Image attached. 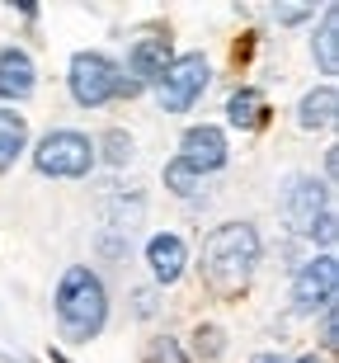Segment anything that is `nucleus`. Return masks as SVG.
Listing matches in <instances>:
<instances>
[{
  "instance_id": "1",
  "label": "nucleus",
  "mask_w": 339,
  "mask_h": 363,
  "mask_svg": "<svg viewBox=\"0 0 339 363\" xmlns=\"http://www.w3.org/2000/svg\"><path fill=\"white\" fill-rule=\"evenodd\" d=\"M259 264H264V236L255 222H222L203 236L198 274L212 297H241Z\"/></svg>"
},
{
  "instance_id": "2",
  "label": "nucleus",
  "mask_w": 339,
  "mask_h": 363,
  "mask_svg": "<svg viewBox=\"0 0 339 363\" xmlns=\"http://www.w3.org/2000/svg\"><path fill=\"white\" fill-rule=\"evenodd\" d=\"M52 316L67 345H90L109 325V283L90 264H67L52 293Z\"/></svg>"
},
{
  "instance_id": "3",
  "label": "nucleus",
  "mask_w": 339,
  "mask_h": 363,
  "mask_svg": "<svg viewBox=\"0 0 339 363\" xmlns=\"http://www.w3.org/2000/svg\"><path fill=\"white\" fill-rule=\"evenodd\" d=\"M95 165V137L81 128H52L33 147V170L42 179H90Z\"/></svg>"
},
{
  "instance_id": "4",
  "label": "nucleus",
  "mask_w": 339,
  "mask_h": 363,
  "mask_svg": "<svg viewBox=\"0 0 339 363\" xmlns=\"http://www.w3.org/2000/svg\"><path fill=\"white\" fill-rule=\"evenodd\" d=\"M330 184L326 179L306 175V170H292V175L278 184V217H283L287 236L297 241H311V231L321 227V217H330Z\"/></svg>"
},
{
  "instance_id": "5",
  "label": "nucleus",
  "mask_w": 339,
  "mask_h": 363,
  "mask_svg": "<svg viewBox=\"0 0 339 363\" xmlns=\"http://www.w3.org/2000/svg\"><path fill=\"white\" fill-rule=\"evenodd\" d=\"M175 62L170 28H151L142 38L127 43V57L118 62V99H142L151 85L161 81V71Z\"/></svg>"
},
{
  "instance_id": "6",
  "label": "nucleus",
  "mask_w": 339,
  "mask_h": 363,
  "mask_svg": "<svg viewBox=\"0 0 339 363\" xmlns=\"http://www.w3.org/2000/svg\"><path fill=\"white\" fill-rule=\"evenodd\" d=\"M67 90L81 108H104L118 99V57L104 48H81L67 62Z\"/></svg>"
},
{
  "instance_id": "7",
  "label": "nucleus",
  "mask_w": 339,
  "mask_h": 363,
  "mask_svg": "<svg viewBox=\"0 0 339 363\" xmlns=\"http://www.w3.org/2000/svg\"><path fill=\"white\" fill-rule=\"evenodd\" d=\"M212 85V62L203 52H175V62L161 71V81L151 85L161 113H189Z\"/></svg>"
},
{
  "instance_id": "8",
  "label": "nucleus",
  "mask_w": 339,
  "mask_h": 363,
  "mask_svg": "<svg viewBox=\"0 0 339 363\" xmlns=\"http://www.w3.org/2000/svg\"><path fill=\"white\" fill-rule=\"evenodd\" d=\"M335 297H339V259L330 250L292 264V293H287L292 316H316V311L335 307Z\"/></svg>"
},
{
  "instance_id": "9",
  "label": "nucleus",
  "mask_w": 339,
  "mask_h": 363,
  "mask_svg": "<svg viewBox=\"0 0 339 363\" xmlns=\"http://www.w3.org/2000/svg\"><path fill=\"white\" fill-rule=\"evenodd\" d=\"M175 161H184L198 179L222 175L226 161H231V142H226V133H222L217 123H189V128L179 133V156Z\"/></svg>"
},
{
  "instance_id": "10",
  "label": "nucleus",
  "mask_w": 339,
  "mask_h": 363,
  "mask_svg": "<svg viewBox=\"0 0 339 363\" xmlns=\"http://www.w3.org/2000/svg\"><path fill=\"white\" fill-rule=\"evenodd\" d=\"M146 269L156 288H175L189 274V241L179 231H156L146 241Z\"/></svg>"
},
{
  "instance_id": "11",
  "label": "nucleus",
  "mask_w": 339,
  "mask_h": 363,
  "mask_svg": "<svg viewBox=\"0 0 339 363\" xmlns=\"http://www.w3.org/2000/svg\"><path fill=\"white\" fill-rule=\"evenodd\" d=\"M33 90H38V67H33V57H28L24 48L5 43V48H0V99H5V104H24Z\"/></svg>"
},
{
  "instance_id": "12",
  "label": "nucleus",
  "mask_w": 339,
  "mask_h": 363,
  "mask_svg": "<svg viewBox=\"0 0 339 363\" xmlns=\"http://www.w3.org/2000/svg\"><path fill=\"white\" fill-rule=\"evenodd\" d=\"M269 99H264V90L259 85H236V90L226 94V123L236 128V133H259V128H269Z\"/></svg>"
},
{
  "instance_id": "13",
  "label": "nucleus",
  "mask_w": 339,
  "mask_h": 363,
  "mask_svg": "<svg viewBox=\"0 0 339 363\" xmlns=\"http://www.w3.org/2000/svg\"><path fill=\"white\" fill-rule=\"evenodd\" d=\"M335 113H339V90H335V81H326V85L301 94L292 118H297L301 133H330L335 128Z\"/></svg>"
},
{
  "instance_id": "14",
  "label": "nucleus",
  "mask_w": 339,
  "mask_h": 363,
  "mask_svg": "<svg viewBox=\"0 0 339 363\" xmlns=\"http://www.w3.org/2000/svg\"><path fill=\"white\" fill-rule=\"evenodd\" d=\"M311 57H316V67H321V76H335L339 71V5L321 10V28H316V38H311Z\"/></svg>"
},
{
  "instance_id": "15",
  "label": "nucleus",
  "mask_w": 339,
  "mask_h": 363,
  "mask_svg": "<svg viewBox=\"0 0 339 363\" xmlns=\"http://www.w3.org/2000/svg\"><path fill=\"white\" fill-rule=\"evenodd\" d=\"M28 151V118L14 108H0V175Z\"/></svg>"
},
{
  "instance_id": "16",
  "label": "nucleus",
  "mask_w": 339,
  "mask_h": 363,
  "mask_svg": "<svg viewBox=\"0 0 339 363\" xmlns=\"http://www.w3.org/2000/svg\"><path fill=\"white\" fill-rule=\"evenodd\" d=\"M132 156H137L132 133H122V128H104V133L95 137V161H99V165H113V170H122Z\"/></svg>"
},
{
  "instance_id": "17",
  "label": "nucleus",
  "mask_w": 339,
  "mask_h": 363,
  "mask_svg": "<svg viewBox=\"0 0 339 363\" xmlns=\"http://www.w3.org/2000/svg\"><path fill=\"white\" fill-rule=\"evenodd\" d=\"M226 350H231L226 325H217V321H198V325H193V350H189V359H198V363H217Z\"/></svg>"
},
{
  "instance_id": "18",
  "label": "nucleus",
  "mask_w": 339,
  "mask_h": 363,
  "mask_svg": "<svg viewBox=\"0 0 339 363\" xmlns=\"http://www.w3.org/2000/svg\"><path fill=\"white\" fill-rule=\"evenodd\" d=\"M142 363H193V359L175 335H151L146 345H142Z\"/></svg>"
},
{
  "instance_id": "19",
  "label": "nucleus",
  "mask_w": 339,
  "mask_h": 363,
  "mask_svg": "<svg viewBox=\"0 0 339 363\" xmlns=\"http://www.w3.org/2000/svg\"><path fill=\"white\" fill-rule=\"evenodd\" d=\"M161 179H165V189H170L175 199H184V203H189V199H198V189H203V179L193 175V170H189L184 161H170V165L161 170Z\"/></svg>"
},
{
  "instance_id": "20",
  "label": "nucleus",
  "mask_w": 339,
  "mask_h": 363,
  "mask_svg": "<svg viewBox=\"0 0 339 363\" xmlns=\"http://www.w3.org/2000/svg\"><path fill=\"white\" fill-rule=\"evenodd\" d=\"M132 316L137 321H151L156 316V288H132Z\"/></svg>"
},
{
  "instance_id": "21",
  "label": "nucleus",
  "mask_w": 339,
  "mask_h": 363,
  "mask_svg": "<svg viewBox=\"0 0 339 363\" xmlns=\"http://www.w3.org/2000/svg\"><path fill=\"white\" fill-rule=\"evenodd\" d=\"M269 14L278 19V24H306V19H311L316 10H311V5H273Z\"/></svg>"
},
{
  "instance_id": "22",
  "label": "nucleus",
  "mask_w": 339,
  "mask_h": 363,
  "mask_svg": "<svg viewBox=\"0 0 339 363\" xmlns=\"http://www.w3.org/2000/svg\"><path fill=\"white\" fill-rule=\"evenodd\" d=\"M321 345H326V350H335V345H339V307L321 311Z\"/></svg>"
},
{
  "instance_id": "23",
  "label": "nucleus",
  "mask_w": 339,
  "mask_h": 363,
  "mask_svg": "<svg viewBox=\"0 0 339 363\" xmlns=\"http://www.w3.org/2000/svg\"><path fill=\"white\" fill-rule=\"evenodd\" d=\"M335 170H339V147H330V151H326V175L335 179Z\"/></svg>"
},
{
  "instance_id": "24",
  "label": "nucleus",
  "mask_w": 339,
  "mask_h": 363,
  "mask_svg": "<svg viewBox=\"0 0 339 363\" xmlns=\"http://www.w3.org/2000/svg\"><path fill=\"white\" fill-rule=\"evenodd\" d=\"M250 363H287V359H283V354H278V350H264V354H255V359H250Z\"/></svg>"
},
{
  "instance_id": "25",
  "label": "nucleus",
  "mask_w": 339,
  "mask_h": 363,
  "mask_svg": "<svg viewBox=\"0 0 339 363\" xmlns=\"http://www.w3.org/2000/svg\"><path fill=\"white\" fill-rule=\"evenodd\" d=\"M292 363H321V354H301V359H292Z\"/></svg>"
},
{
  "instance_id": "26",
  "label": "nucleus",
  "mask_w": 339,
  "mask_h": 363,
  "mask_svg": "<svg viewBox=\"0 0 339 363\" xmlns=\"http://www.w3.org/2000/svg\"><path fill=\"white\" fill-rule=\"evenodd\" d=\"M52 363H71V359H67V354H57V350H52Z\"/></svg>"
}]
</instances>
